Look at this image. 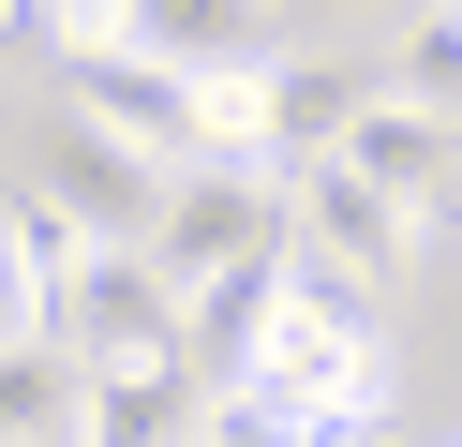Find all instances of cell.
I'll use <instances>...</instances> for the list:
<instances>
[{"instance_id": "cell-12", "label": "cell", "mask_w": 462, "mask_h": 447, "mask_svg": "<svg viewBox=\"0 0 462 447\" xmlns=\"http://www.w3.org/2000/svg\"><path fill=\"white\" fill-rule=\"evenodd\" d=\"M120 45L180 60V75H224V60H269V0H134Z\"/></svg>"}, {"instance_id": "cell-14", "label": "cell", "mask_w": 462, "mask_h": 447, "mask_svg": "<svg viewBox=\"0 0 462 447\" xmlns=\"http://www.w3.org/2000/svg\"><path fill=\"white\" fill-rule=\"evenodd\" d=\"M373 89H402V105H432V119H462V0H432L418 30L388 45V75Z\"/></svg>"}, {"instance_id": "cell-7", "label": "cell", "mask_w": 462, "mask_h": 447, "mask_svg": "<svg viewBox=\"0 0 462 447\" xmlns=\"http://www.w3.org/2000/svg\"><path fill=\"white\" fill-rule=\"evenodd\" d=\"M31 194L60 209L75 238H150V209H164V164H134L120 135H90V119H45V164H31Z\"/></svg>"}, {"instance_id": "cell-2", "label": "cell", "mask_w": 462, "mask_h": 447, "mask_svg": "<svg viewBox=\"0 0 462 447\" xmlns=\"http://www.w3.org/2000/svg\"><path fill=\"white\" fill-rule=\"evenodd\" d=\"M45 328H60L90 373H164V358H180V284H164L134 238H90V254L60 268V298H45Z\"/></svg>"}, {"instance_id": "cell-16", "label": "cell", "mask_w": 462, "mask_h": 447, "mask_svg": "<svg viewBox=\"0 0 462 447\" xmlns=\"http://www.w3.org/2000/svg\"><path fill=\"white\" fill-rule=\"evenodd\" d=\"M31 60H60V15L45 0H0V75H31Z\"/></svg>"}, {"instance_id": "cell-13", "label": "cell", "mask_w": 462, "mask_h": 447, "mask_svg": "<svg viewBox=\"0 0 462 447\" xmlns=\"http://www.w3.org/2000/svg\"><path fill=\"white\" fill-rule=\"evenodd\" d=\"M388 417H313L283 387H209V447H373Z\"/></svg>"}, {"instance_id": "cell-9", "label": "cell", "mask_w": 462, "mask_h": 447, "mask_svg": "<svg viewBox=\"0 0 462 447\" xmlns=\"http://www.w3.org/2000/svg\"><path fill=\"white\" fill-rule=\"evenodd\" d=\"M358 105H373L358 60H254V149H269V179L283 164H328Z\"/></svg>"}, {"instance_id": "cell-3", "label": "cell", "mask_w": 462, "mask_h": 447, "mask_svg": "<svg viewBox=\"0 0 462 447\" xmlns=\"http://www.w3.org/2000/svg\"><path fill=\"white\" fill-rule=\"evenodd\" d=\"M254 238H283V179H269V164H209V149H194V164H164V209H150L134 254H150L164 284H209V268H239Z\"/></svg>"}, {"instance_id": "cell-18", "label": "cell", "mask_w": 462, "mask_h": 447, "mask_svg": "<svg viewBox=\"0 0 462 447\" xmlns=\"http://www.w3.org/2000/svg\"><path fill=\"white\" fill-rule=\"evenodd\" d=\"M15 328H45V298H31V268H15V224H0V343Z\"/></svg>"}, {"instance_id": "cell-5", "label": "cell", "mask_w": 462, "mask_h": 447, "mask_svg": "<svg viewBox=\"0 0 462 447\" xmlns=\"http://www.w3.org/2000/svg\"><path fill=\"white\" fill-rule=\"evenodd\" d=\"M283 238H299V268H328V284H388V268L418 254V224H402L343 149L328 164H283Z\"/></svg>"}, {"instance_id": "cell-4", "label": "cell", "mask_w": 462, "mask_h": 447, "mask_svg": "<svg viewBox=\"0 0 462 447\" xmlns=\"http://www.w3.org/2000/svg\"><path fill=\"white\" fill-rule=\"evenodd\" d=\"M45 75H60V105L90 119V135H120L134 164H194V75L180 60H150V45H60Z\"/></svg>"}, {"instance_id": "cell-15", "label": "cell", "mask_w": 462, "mask_h": 447, "mask_svg": "<svg viewBox=\"0 0 462 447\" xmlns=\"http://www.w3.org/2000/svg\"><path fill=\"white\" fill-rule=\"evenodd\" d=\"M0 224H15V268H31V298H60V268L90 254V238H75V224H60V209H45V194H15V209H0Z\"/></svg>"}, {"instance_id": "cell-17", "label": "cell", "mask_w": 462, "mask_h": 447, "mask_svg": "<svg viewBox=\"0 0 462 447\" xmlns=\"http://www.w3.org/2000/svg\"><path fill=\"white\" fill-rule=\"evenodd\" d=\"M45 15H60V45H120V30H134V0H45Z\"/></svg>"}, {"instance_id": "cell-11", "label": "cell", "mask_w": 462, "mask_h": 447, "mask_svg": "<svg viewBox=\"0 0 462 447\" xmlns=\"http://www.w3.org/2000/svg\"><path fill=\"white\" fill-rule=\"evenodd\" d=\"M75 447H209V387L164 358V373H90V417Z\"/></svg>"}, {"instance_id": "cell-8", "label": "cell", "mask_w": 462, "mask_h": 447, "mask_svg": "<svg viewBox=\"0 0 462 447\" xmlns=\"http://www.w3.org/2000/svg\"><path fill=\"white\" fill-rule=\"evenodd\" d=\"M343 164H358L402 224H432V209H462V119H432V105H402V89H373V105L343 119Z\"/></svg>"}, {"instance_id": "cell-6", "label": "cell", "mask_w": 462, "mask_h": 447, "mask_svg": "<svg viewBox=\"0 0 462 447\" xmlns=\"http://www.w3.org/2000/svg\"><path fill=\"white\" fill-rule=\"evenodd\" d=\"M283 284H299V238H254L239 268L180 284V373H194V387H239L254 343H269V313H283Z\"/></svg>"}, {"instance_id": "cell-1", "label": "cell", "mask_w": 462, "mask_h": 447, "mask_svg": "<svg viewBox=\"0 0 462 447\" xmlns=\"http://www.w3.org/2000/svg\"><path fill=\"white\" fill-rule=\"evenodd\" d=\"M239 387H283V403H313V417H388V343H373V284H328V268H299Z\"/></svg>"}, {"instance_id": "cell-10", "label": "cell", "mask_w": 462, "mask_h": 447, "mask_svg": "<svg viewBox=\"0 0 462 447\" xmlns=\"http://www.w3.org/2000/svg\"><path fill=\"white\" fill-rule=\"evenodd\" d=\"M75 417H90V358L60 328H15L0 343V447H75Z\"/></svg>"}]
</instances>
